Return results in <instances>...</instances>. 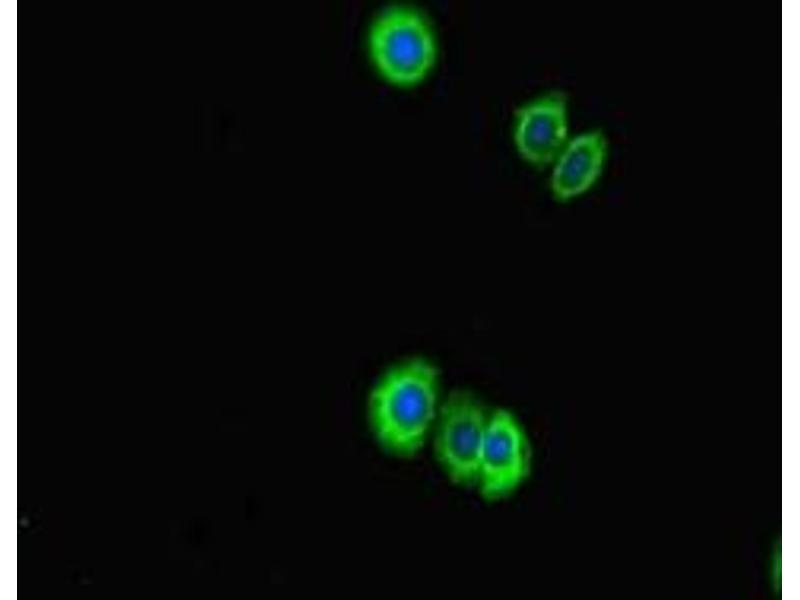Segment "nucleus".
Here are the masks:
<instances>
[{"label": "nucleus", "instance_id": "5", "mask_svg": "<svg viewBox=\"0 0 800 600\" xmlns=\"http://www.w3.org/2000/svg\"><path fill=\"white\" fill-rule=\"evenodd\" d=\"M567 97L552 91L515 112L514 142L520 155L537 167L554 162L568 139Z\"/></svg>", "mask_w": 800, "mask_h": 600}, {"label": "nucleus", "instance_id": "3", "mask_svg": "<svg viewBox=\"0 0 800 600\" xmlns=\"http://www.w3.org/2000/svg\"><path fill=\"white\" fill-rule=\"evenodd\" d=\"M489 418L482 403L467 391L450 393L442 404L434 445L440 465L453 482L476 484Z\"/></svg>", "mask_w": 800, "mask_h": 600}, {"label": "nucleus", "instance_id": "4", "mask_svg": "<svg viewBox=\"0 0 800 600\" xmlns=\"http://www.w3.org/2000/svg\"><path fill=\"white\" fill-rule=\"evenodd\" d=\"M529 467V446L517 419L504 409L492 412L476 482L481 494L488 499L508 495L525 479Z\"/></svg>", "mask_w": 800, "mask_h": 600}, {"label": "nucleus", "instance_id": "2", "mask_svg": "<svg viewBox=\"0 0 800 600\" xmlns=\"http://www.w3.org/2000/svg\"><path fill=\"white\" fill-rule=\"evenodd\" d=\"M370 50L380 73L400 86L422 81L437 55L428 19L408 6L389 7L377 17L370 31Z\"/></svg>", "mask_w": 800, "mask_h": 600}, {"label": "nucleus", "instance_id": "6", "mask_svg": "<svg viewBox=\"0 0 800 600\" xmlns=\"http://www.w3.org/2000/svg\"><path fill=\"white\" fill-rule=\"evenodd\" d=\"M608 156L604 132L593 129L567 141L557 156L550 179L553 196L568 201L588 191L599 179Z\"/></svg>", "mask_w": 800, "mask_h": 600}, {"label": "nucleus", "instance_id": "1", "mask_svg": "<svg viewBox=\"0 0 800 600\" xmlns=\"http://www.w3.org/2000/svg\"><path fill=\"white\" fill-rule=\"evenodd\" d=\"M439 372L422 357L391 367L369 397V420L388 452L408 457L423 446L437 412Z\"/></svg>", "mask_w": 800, "mask_h": 600}]
</instances>
